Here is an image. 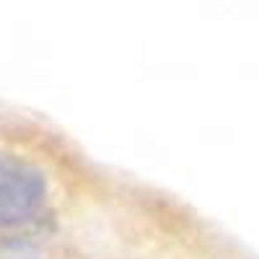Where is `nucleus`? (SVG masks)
I'll return each instance as SVG.
<instances>
[{
	"instance_id": "f257e3e1",
	"label": "nucleus",
	"mask_w": 259,
	"mask_h": 259,
	"mask_svg": "<svg viewBox=\"0 0 259 259\" xmlns=\"http://www.w3.org/2000/svg\"><path fill=\"white\" fill-rule=\"evenodd\" d=\"M47 200L41 168L11 153H0V228L29 223Z\"/></svg>"
}]
</instances>
